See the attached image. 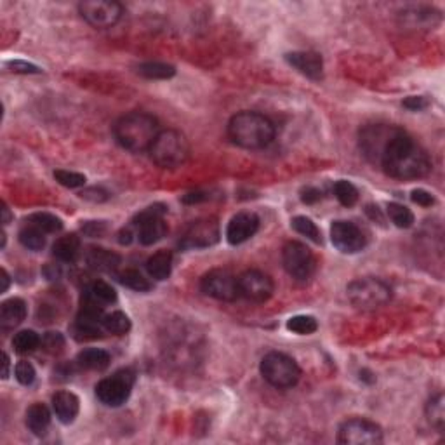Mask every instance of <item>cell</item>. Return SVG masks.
<instances>
[{"label":"cell","mask_w":445,"mask_h":445,"mask_svg":"<svg viewBox=\"0 0 445 445\" xmlns=\"http://www.w3.org/2000/svg\"><path fill=\"white\" fill-rule=\"evenodd\" d=\"M287 329L299 336H308L319 329V322L312 315H296L287 320Z\"/></svg>","instance_id":"cell-35"},{"label":"cell","mask_w":445,"mask_h":445,"mask_svg":"<svg viewBox=\"0 0 445 445\" xmlns=\"http://www.w3.org/2000/svg\"><path fill=\"white\" fill-rule=\"evenodd\" d=\"M8 67L12 68L11 71H16V73H41V68L32 63H26V61H9Z\"/></svg>","instance_id":"cell-46"},{"label":"cell","mask_w":445,"mask_h":445,"mask_svg":"<svg viewBox=\"0 0 445 445\" xmlns=\"http://www.w3.org/2000/svg\"><path fill=\"white\" fill-rule=\"evenodd\" d=\"M330 240L343 254H356L367 244L364 231L352 221H334L330 227Z\"/></svg>","instance_id":"cell-15"},{"label":"cell","mask_w":445,"mask_h":445,"mask_svg":"<svg viewBox=\"0 0 445 445\" xmlns=\"http://www.w3.org/2000/svg\"><path fill=\"white\" fill-rule=\"evenodd\" d=\"M338 442L343 445H378L383 442V430L374 421L353 418L339 426Z\"/></svg>","instance_id":"cell-9"},{"label":"cell","mask_w":445,"mask_h":445,"mask_svg":"<svg viewBox=\"0 0 445 445\" xmlns=\"http://www.w3.org/2000/svg\"><path fill=\"white\" fill-rule=\"evenodd\" d=\"M86 294L89 297H93L96 303H100L101 306L115 303L117 301L115 289H113L108 282H104V280H96V282L91 284V287L86 290Z\"/></svg>","instance_id":"cell-31"},{"label":"cell","mask_w":445,"mask_h":445,"mask_svg":"<svg viewBox=\"0 0 445 445\" xmlns=\"http://www.w3.org/2000/svg\"><path fill=\"white\" fill-rule=\"evenodd\" d=\"M411 198L414 204L421 205V207H430V205L435 204V198L433 195H431L430 192H426V190H414V192L411 193Z\"/></svg>","instance_id":"cell-43"},{"label":"cell","mask_w":445,"mask_h":445,"mask_svg":"<svg viewBox=\"0 0 445 445\" xmlns=\"http://www.w3.org/2000/svg\"><path fill=\"white\" fill-rule=\"evenodd\" d=\"M28 223L41 228L45 233H56V231L63 230V221L56 218L54 214H49V212H35L28 218Z\"/></svg>","instance_id":"cell-33"},{"label":"cell","mask_w":445,"mask_h":445,"mask_svg":"<svg viewBox=\"0 0 445 445\" xmlns=\"http://www.w3.org/2000/svg\"><path fill=\"white\" fill-rule=\"evenodd\" d=\"M159 120L145 111H130L120 117L113 126V136L124 150L141 153L150 150L159 136Z\"/></svg>","instance_id":"cell-2"},{"label":"cell","mask_w":445,"mask_h":445,"mask_svg":"<svg viewBox=\"0 0 445 445\" xmlns=\"http://www.w3.org/2000/svg\"><path fill=\"white\" fill-rule=\"evenodd\" d=\"M293 228L297 231V233L310 238V240H313L315 244H320V242H322V235H320L319 227H317L312 219L306 218V216H296V218L293 219Z\"/></svg>","instance_id":"cell-38"},{"label":"cell","mask_w":445,"mask_h":445,"mask_svg":"<svg viewBox=\"0 0 445 445\" xmlns=\"http://www.w3.org/2000/svg\"><path fill=\"white\" fill-rule=\"evenodd\" d=\"M201 289L205 296H211L218 301H235L238 293V278L231 271L214 268L207 271L201 280Z\"/></svg>","instance_id":"cell-12"},{"label":"cell","mask_w":445,"mask_h":445,"mask_svg":"<svg viewBox=\"0 0 445 445\" xmlns=\"http://www.w3.org/2000/svg\"><path fill=\"white\" fill-rule=\"evenodd\" d=\"M260 230V218L254 212H238L230 219L227 228V240L231 245H240L253 238Z\"/></svg>","instance_id":"cell-16"},{"label":"cell","mask_w":445,"mask_h":445,"mask_svg":"<svg viewBox=\"0 0 445 445\" xmlns=\"http://www.w3.org/2000/svg\"><path fill=\"white\" fill-rule=\"evenodd\" d=\"M14 376H16V379H18L19 385L30 386V385H34L35 378H37V371H35V367L30 364V362L21 360V362H18V364H16Z\"/></svg>","instance_id":"cell-41"},{"label":"cell","mask_w":445,"mask_h":445,"mask_svg":"<svg viewBox=\"0 0 445 445\" xmlns=\"http://www.w3.org/2000/svg\"><path fill=\"white\" fill-rule=\"evenodd\" d=\"M402 14H404L405 23L409 26H412V28H430V26L440 23V12L431 8L409 9V11H404Z\"/></svg>","instance_id":"cell-26"},{"label":"cell","mask_w":445,"mask_h":445,"mask_svg":"<svg viewBox=\"0 0 445 445\" xmlns=\"http://www.w3.org/2000/svg\"><path fill=\"white\" fill-rule=\"evenodd\" d=\"M398 129H400V127L388 126V124H372V126H367L360 130V150L364 152L365 159H367L372 166H378L383 150L388 145L389 139L398 133Z\"/></svg>","instance_id":"cell-10"},{"label":"cell","mask_w":445,"mask_h":445,"mask_svg":"<svg viewBox=\"0 0 445 445\" xmlns=\"http://www.w3.org/2000/svg\"><path fill=\"white\" fill-rule=\"evenodd\" d=\"M110 353L100 348L82 350L77 355V365L86 371H104L110 365Z\"/></svg>","instance_id":"cell-22"},{"label":"cell","mask_w":445,"mask_h":445,"mask_svg":"<svg viewBox=\"0 0 445 445\" xmlns=\"http://www.w3.org/2000/svg\"><path fill=\"white\" fill-rule=\"evenodd\" d=\"M52 409L60 423L71 424L77 420L78 411H80V400L71 391H58L52 397Z\"/></svg>","instance_id":"cell-18"},{"label":"cell","mask_w":445,"mask_h":445,"mask_svg":"<svg viewBox=\"0 0 445 445\" xmlns=\"http://www.w3.org/2000/svg\"><path fill=\"white\" fill-rule=\"evenodd\" d=\"M320 198H322V192L313 188V186H308V188H304L303 192H301V201H303L304 204H315Z\"/></svg>","instance_id":"cell-48"},{"label":"cell","mask_w":445,"mask_h":445,"mask_svg":"<svg viewBox=\"0 0 445 445\" xmlns=\"http://www.w3.org/2000/svg\"><path fill=\"white\" fill-rule=\"evenodd\" d=\"M2 282H4V286H2V293H8L9 284H11V277H9V273L4 270V268H2Z\"/></svg>","instance_id":"cell-53"},{"label":"cell","mask_w":445,"mask_h":445,"mask_svg":"<svg viewBox=\"0 0 445 445\" xmlns=\"http://www.w3.org/2000/svg\"><path fill=\"white\" fill-rule=\"evenodd\" d=\"M428 104H430V101H428L424 96H409L407 100L404 101V106L412 111L424 110V108H428Z\"/></svg>","instance_id":"cell-47"},{"label":"cell","mask_w":445,"mask_h":445,"mask_svg":"<svg viewBox=\"0 0 445 445\" xmlns=\"http://www.w3.org/2000/svg\"><path fill=\"white\" fill-rule=\"evenodd\" d=\"M137 73L146 78H152V80H159V78L163 80V78L174 77L176 68L172 65L160 63V61H148V63H143L137 67Z\"/></svg>","instance_id":"cell-30"},{"label":"cell","mask_w":445,"mask_h":445,"mask_svg":"<svg viewBox=\"0 0 445 445\" xmlns=\"http://www.w3.org/2000/svg\"><path fill=\"white\" fill-rule=\"evenodd\" d=\"M103 327L106 332L115 334V336H124L130 330V320L124 312H113L104 315Z\"/></svg>","instance_id":"cell-32"},{"label":"cell","mask_w":445,"mask_h":445,"mask_svg":"<svg viewBox=\"0 0 445 445\" xmlns=\"http://www.w3.org/2000/svg\"><path fill=\"white\" fill-rule=\"evenodd\" d=\"M82 231L91 238L101 237V235L106 231V225L103 221H87L84 227H82Z\"/></svg>","instance_id":"cell-45"},{"label":"cell","mask_w":445,"mask_h":445,"mask_svg":"<svg viewBox=\"0 0 445 445\" xmlns=\"http://www.w3.org/2000/svg\"><path fill=\"white\" fill-rule=\"evenodd\" d=\"M133 237L134 233L130 228H122V230L119 231V238H117V240H119V244L122 245H129L130 242H133Z\"/></svg>","instance_id":"cell-50"},{"label":"cell","mask_w":445,"mask_h":445,"mask_svg":"<svg viewBox=\"0 0 445 445\" xmlns=\"http://www.w3.org/2000/svg\"><path fill=\"white\" fill-rule=\"evenodd\" d=\"M334 195L339 201V204L345 205V207H353L358 202V190L345 179L334 185Z\"/></svg>","instance_id":"cell-37"},{"label":"cell","mask_w":445,"mask_h":445,"mask_svg":"<svg viewBox=\"0 0 445 445\" xmlns=\"http://www.w3.org/2000/svg\"><path fill=\"white\" fill-rule=\"evenodd\" d=\"M150 157L162 169L181 167L190 157V143L183 133L176 129L160 130L153 145L150 146Z\"/></svg>","instance_id":"cell-4"},{"label":"cell","mask_w":445,"mask_h":445,"mask_svg":"<svg viewBox=\"0 0 445 445\" xmlns=\"http://www.w3.org/2000/svg\"><path fill=\"white\" fill-rule=\"evenodd\" d=\"M52 254L63 263H75L80 256V238L75 233L60 237L52 245Z\"/></svg>","instance_id":"cell-21"},{"label":"cell","mask_w":445,"mask_h":445,"mask_svg":"<svg viewBox=\"0 0 445 445\" xmlns=\"http://www.w3.org/2000/svg\"><path fill=\"white\" fill-rule=\"evenodd\" d=\"M424 412H426L428 423H430L435 430H438L442 433L445 428V398H444V395L438 393V395H435V397H431L430 400H428Z\"/></svg>","instance_id":"cell-27"},{"label":"cell","mask_w":445,"mask_h":445,"mask_svg":"<svg viewBox=\"0 0 445 445\" xmlns=\"http://www.w3.org/2000/svg\"><path fill=\"white\" fill-rule=\"evenodd\" d=\"M136 376L130 369L117 371L110 378L101 379L96 385V397L106 407H120L130 397Z\"/></svg>","instance_id":"cell-7"},{"label":"cell","mask_w":445,"mask_h":445,"mask_svg":"<svg viewBox=\"0 0 445 445\" xmlns=\"http://www.w3.org/2000/svg\"><path fill=\"white\" fill-rule=\"evenodd\" d=\"M26 313H28V308H26L25 301L19 297H11L0 306V326L4 330L14 329L26 319Z\"/></svg>","instance_id":"cell-19"},{"label":"cell","mask_w":445,"mask_h":445,"mask_svg":"<svg viewBox=\"0 0 445 445\" xmlns=\"http://www.w3.org/2000/svg\"><path fill=\"white\" fill-rule=\"evenodd\" d=\"M167 233V225L163 223V218L150 219L137 225V238L143 245H153L162 240Z\"/></svg>","instance_id":"cell-25"},{"label":"cell","mask_w":445,"mask_h":445,"mask_svg":"<svg viewBox=\"0 0 445 445\" xmlns=\"http://www.w3.org/2000/svg\"><path fill=\"white\" fill-rule=\"evenodd\" d=\"M286 61L293 68H296L301 75L320 80L323 75V60L319 52L312 51H294L286 54Z\"/></svg>","instance_id":"cell-17"},{"label":"cell","mask_w":445,"mask_h":445,"mask_svg":"<svg viewBox=\"0 0 445 445\" xmlns=\"http://www.w3.org/2000/svg\"><path fill=\"white\" fill-rule=\"evenodd\" d=\"M219 237V225L214 218L197 219L186 228L179 245L181 249H207L218 244Z\"/></svg>","instance_id":"cell-13"},{"label":"cell","mask_w":445,"mask_h":445,"mask_svg":"<svg viewBox=\"0 0 445 445\" xmlns=\"http://www.w3.org/2000/svg\"><path fill=\"white\" fill-rule=\"evenodd\" d=\"M260 371L264 381L278 389L293 388L301 378V369L296 360L280 352L266 353L261 360Z\"/></svg>","instance_id":"cell-6"},{"label":"cell","mask_w":445,"mask_h":445,"mask_svg":"<svg viewBox=\"0 0 445 445\" xmlns=\"http://www.w3.org/2000/svg\"><path fill=\"white\" fill-rule=\"evenodd\" d=\"M273 290V280L261 270H247L238 277V293L247 301L264 303L270 299Z\"/></svg>","instance_id":"cell-14"},{"label":"cell","mask_w":445,"mask_h":445,"mask_svg":"<svg viewBox=\"0 0 445 445\" xmlns=\"http://www.w3.org/2000/svg\"><path fill=\"white\" fill-rule=\"evenodd\" d=\"M82 198H86V201H91V202H104L108 201V192L103 188H98V186H94V188H87L84 190V192L80 193Z\"/></svg>","instance_id":"cell-44"},{"label":"cell","mask_w":445,"mask_h":445,"mask_svg":"<svg viewBox=\"0 0 445 445\" xmlns=\"http://www.w3.org/2000/svg\"><path fill=\"white\" fill-rule=\"evenodd\" d=\"M388 216L393 221L395 227L398 228H411L414 225V214H412L411 209L402 204H397V202L388 204Z\"/></svg>","instance_id":"cell-36"},{"label":"cell","mask_w":445,"mask_h":445,"mask_svg":"<svg viewBox=\"0 0 445 445\" xmlns=\"http://www.w3.org/2000/svg\"><path fill=\"white\" fill-rule=\"evenodd\" d=\"M2 356H4V362H2V364H4V369H2V378L8 379L9 378V367H11V360H9L8 353H4Z\"/></svg>","instance_id":"cell-52"},{"label":"cell","mask_w":445,"mask_h":445,"mask_svg":"<svg viewBox=\"0 0 445 445\" xmlns=\"http://www.w3.org/2000/svg\"><path fill=\"white\" fill-rule=\"evenodd\" d=\"M41 345L42 348H44L47 353H51V355H60V353L65 350L67 341H65L63 334L61 332H45Z\"/></svg>","instance_id":"cell-40"},{"label":"cell","mask_w":445,"mask_h":445,"mask_svg":"<svg viewBox=\"0 0 445 445\" xmlns=\"http://www.w3.org/2000/svg\"><path fill=\"white\" fill-rule=\"evenodd\" d=\"M26 428L37 437H44L51 424V412L44 404H34L26 411Z\"/></svg>","instance_id":"cell-20"},{"label":"cell","mask_w":445,"mask_h":445,"mask_svg":"<svg viewBox=\"0 0 445 445\" xmlns=\"http://www.w3.org/2000/svg\"><path fill=\"white\" fill-rule=\"evenodd\" d=\"M346 296L350 303L358 310L372 312V310L383 308L391 299V287L381 278L364 277L356 278L346 287Z\"/></svg>","instance_id":"cell-5"},{"label":"cell","mask_w":445,"mask_h":445,"mask_svg":"<svg viewBox=\"0 0 445 445\" xmlns=\"http://www.w3.org/2000/svg\"><path fill=\"white\" fill-rule=\"evenodd\" d=\"M146 271L153 280H167L172 271V254L169 251H159L146 261Z\"/></svg>","instance_id":"cell-23"},{"label":"cell","mask_w":445,"mask_h":445,"mask_svg":"<svg viewBox=\"0 0 445 445\" xmlns=\"http://www.w3.org/2000/svg\"><path fill=\"white\" fill-rule=\"evenodd\" d=\"M119 282L122 286L129 287V289L136 290V293H148L152 289V284L148 282V278L143 277L137 270H126L119 273Z\"/></svg>","instance_id":"cell-34"},{"label":"cell","mask_w":445,"mask_h":445,"mask_svg":"<svg viewBox=\"0 0 445 445\" xmlns=\"http://www.w3.org/2000/svg\"><path fill=\"white\" fill-rule=\"evenodd\" d=\"M11 211H9L8 204L5 202H2V225H9L11 223Z\"/></svg>","instance_id":"cell-51"},{"label":"cell","mask_w":445,"mask_h":445,"mask_svg":"<svg viewBox=\"0 0 445 445\" xmlns=\"http://www.w3.org/2000/svg\"><path fill=\"white\" fill-rule=\"evenodd\" d=\"M78 12L94 28H110L122 18L124 8L113 0H86L78 4Z\"/></svg>","instance_id":"cell-11"},{"label":"cell","mask_w":445,"mask_h":445,"mask_svg":"<svg viewBox=\"0 0 445 445\" xmlns=\"http://www.w3.org/2000/svg\"><path fill=\"white\" fill-rule=\"evenodd\" d=\"M282 263L287 273L299 282H306L315 273L317 261L313 253L303 242L290 240L282 249Z\"/></svg>","instance_id":"cell-8"},{"label":"cell","mask_w":445,"mask_h":445,"mask_svg":"<svg viewBox=\"0 0 445 445\" xmlns=\"http://www.w3.org/2000/svg\"><path fill=\"white\" fill-rule=\"evenodd\" d=\"M379 169L389 178L418 179L424 178L431 171V160L426 150L409 136L404 129H398L381 153Z\"/></svg>","instance_id":"cell-1"},{"label":"cell","mask_w":445,"mask_h":445,"mask_svg":"<svg viewBox=\"0 0 445 445\" xmlns=\"http://www.w3.org/2000/svg\"><path fill=\"white\" fill-rule=\"evenodd\" d=\"M19 242L23 247L30 249V251H42L45 247V231H42L35 225L26 223V227H23L19 231Z\"/></svg>","instance_id":"cell-28"},{"label":"cell","mask_w":445,"mask_h":445,"mask_svg":"<svg viewBox=\"0 0 445 445\" xmlns=\"http://www.w3.org/2000/svg\"><path fill=\"white\" fill-rule=\"evenodd\" d=\"M204 201H207V195L202 192L186 193L185 197H183V202H185V204H198V202H204Z\"/></svg>","instance_id":"cell-49"},{"label":"cell","mask_w":445,"mask_h":445,"mask_svg":"<svg viewBox=\"0 0 445 445\" xmlns=\"http://www.w3.org/2000/svg\"><path fill=\"white\" fill-rule=\"evenodd\" d=\"M231 143L245 150L266 148L275 137V126L258 111H238L228 122Z\"/></svg>","instance_id":"cell-3"},{"label":"cell","mask_w":445,"mask_h":445,"mask_svg":"<svg viewBox=\"0 0 445 445\" xmlns=\"http://www.w3.org/2000/svg\"><path fill=\"white\" fill-rule=\"evenodd\" d=\"M54 179L60 183L61 186H67V188H82L87 181L86 176L80 174V172L65 171V169L54 171Z\"/></svg>","instance_id":"cell-39"},{"label":"cell","mask_w":445,"mask_h":445,"mask_svg":"<svg viewBox=\"0 0 445 445\" xmlns=\"http://www.w3.org/2000/svg\"><path fill=\"white\" fill-rule=\"evenodd\" d=\"M167 212V207L162 204H155V205H150V207H146L145 211L137 212L136 216H134L133 219V225L134 227H137L139 223L143 221H150V219H159V218H163V214Z\"/></svg>","instance_id":"cell-42"},{"label":"cell","mask_w":445,"mask_h":445,"mask_svg":"<svg viewBox=\"0 0 445 445\" xmlns=\"http://www.w3.org/2000/svg\"><path fill=\"white\" fill-rule=\"evenodd\" d=\"M87 264L96 271H113L120 264V256L103 247H93L87 253Z\"/></svg>","instance_id":"cell-24"},{"label":"cell","mask_w":445,"mask_h":445,"mask_svg":"<svg viewBox=\"0 0 445 445\" xmlns=\"http://www.w3.org/2000/svg\"><path fill=\"white\" fill-rule=\"evenodd\" d=\"M42 339L35 330L25 329L19 330V332L14 334V338H12V348H14L16 353H30L34 350H37L41 346Z\"/></svg>","instance_id":"cell-29"}]
</instances>
